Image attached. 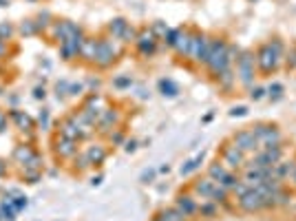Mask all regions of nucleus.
<instances>
[{
    "mask_svg": "<svg viewBox=\"0 0 296 221\" xmlns=\"http://www.w3.org/2000/svg\"><path fill=\"white\" fill-rule=\"evenodd\" d=\"M80 55H82L84 60H91V62H95V55H97V40L84 38V42H82V47H80Z\"/></svg>",
    "mask_w": 296,
    "mask_h": 221,
    "instance_id": "a211bd4d",
    "label": "nucleus"
},
{
    "mask_svg": "<svg viewBox=\"0 0 296 221\" xmlns=\"http://www.w3.org/2000/svg\"><path fill=\"white\" fill-rule=\"evenodd\" d=\"M20 34H22L24 38H29V36H36V34H38V24H36L34 20H24V22L20 24Z\"/></svg>",
    "mask_w": 296,
    "mask_h": 221,
    "instance_id": "cd10ccee",
    "label": "nucleus"
},
{
    "mask_svg": "<svg viewBox=\"0 0 296 221\" xmlns=\"http://www.w3.org/2000/svg\"><path fill=\"white\" fill-rule=\"evenodd\" d=\"M252 130H254L259 144H261L263 148H270V146H281L283 137H281V133H278L277 126H265V124H261V126H257V129H252Z\"/></svg>",
    "mask_w": 296,
    "mask_h": 221,
    "instance_id": "20e7f679",
    "label": "nucleus"
},
{
    "mask_svg": "<svg viewBox=\"0 0 296 221\" xmlns=\"http://www.w3.org/2000/svg\"><path fill=\"white\" fill-rule=\"evenodd\" d=\"M111 142H117V144H120V142H122V133H111Z\"/></svg>",
    "mask_w": 296,
    "mask_h": 221,
    "instance_id": "a19ab883",
    "label": "nucleus"
},
{
    "mask_svg": "<svg viewBox=\"0 0 296 221\" xmlns=\"http://www.w3.org/2000/svg\"><path fill=\"white\" fill-rule=\"evenodd\" d=\"M159 91H162V95L175 97L179 93V89H177V84L172 80H159Z\"/></svg>",
    "mask_w": 296,
    "mask_h": 221,
    "instance_id": "b1692460",
    "label": "nucleus"
},
{
    "mask_svg": "<svg viewBox=\"0 0 296 221\" xmlns=\"http://www.w3.org/2000/svg\"><path fill=\"white\" fill-rule=\"evenodd\" d=\"M120 122V115H117V110H111L106 109L104 113H102V117L97 120V124H100V133H106L109 129H113L115 124Z\"/></svg>",
    "mask_w": 296,
    "mask_h": 221,
    "instance_id": "dca6fc26",
    "label": "nucleus"
},
{
    "mask_svg": "<svg viewBox=\"0 0 296 221\" xmlns=\"http://www.w3.org/2000/svg\"><path fill=\"white\" fill-rule=\"evenodd\" d=\"M175 208L182 212L184 217H192L199 212V202H197L192 195H179L175 199Z\"/></svg>",
    "mask_w": 296,
    "mask_h": 221,
    "instance_id": "f8f14e48",
    "label": "nucleus"
},
{
    "mask_svg": "<svg viewBox=\"0 0 296 221\" xmlns=\"http://www.w3.org/2000/svg\"><path fill=\"white\" fill-rule=\"evenodd\" d=\"M217 186H219V182H215V179H210V177H204V179H197L192 190H195L197 195H201V199H210L212 192L217 190Z\"/></svg>",
    "mask_w": 296,
    "mask_h": 221,
    "instance_id": "ddd939ff",
    "label": "nucleus"
},
{
    "mask_svg": "<svg viewBox=\"0 0 296 221\" xmlns=\"http://www.w3.org/2000/svg\"><path fill=\"white\" fill-rule=\"evenodd\" d=\"M221 157H223V166L228 170H237L241 168L245 164V153L243 150H239L237 146H223V153H221Z\"/></svg>",
    "mask_w": 296,
    "mask_h": 221,
    "instance_id": "9d476101",
    "label": "nucleus"
},
{
    "mask_svg": "<svg viewBox=\"0 0 296 221\" xmlns=\"http://www.w3.org/2000/svg\"><path fill=\"white\" fill-rule=\"evenodd\" d=\"M281 55H283L281 40H272V42H265L259 47L254 62H257V67L263 73H272V71H277L278 62H281Z\"/></svg>",
    "mask_w": 296,
    "mask_h": 221,
    "instance_id": "f03ea898",
    "label": "nucleus"
},
{
    "mask_svg": "<svg viewBox=\"0 0 296 221\" xmlns=\"http://www.w3.org/2000/svg\"><path fill=\"white\" fill-rule=\"evenodd\" d=\"M91 184H93V186H100V184H102V177H93Z\"/></svg>",
    "mask_w": 296,
    "mask_h": 221,
    "instance_id": "37998d69",
    "label": "nucleus"
},
{
    "mask_svg": "<svg viewBox=\"0 0 296 221\" xmlns=\"http://www.w3.org/2000/svg\"><path fill=\"white\" fill-rule=\"evenodd\" d=\"M69 87H71V84H69L67 80H62V82H57L56 84V91H57V97H64V95H69Z\"/></svg>",
    "mask_w": 296,
    "mask_h": 221,
    "instance_id": "c756f323",
    "label": "nucleus"
},
{
    "mask_svg": "<svg viewBox=\"0 0 296 221\" xmlns=\"http://www.w3.org/2000/svg\"><path fill=\"white\" fill-rule=\"evenodd\" d=\"M153 177H155V170H146V173L142 175V182H144V184H148V182H150V179H153Z\"/></svg>",
    "mask_w": 296,
    "mask_h": 221,
    "instance_id": "58836bf2",
    "label": "nucleus"
},
{
    "mask_svg": "<svg viewBox=\"0 0 296 221\" xmlns=\"http://www.w3.org/2000/svg\"><path fill=\"white\" fill-rule=\"evenodd\" d=\"M201 162H204V155H197V157H192L190 162H186V164H184V166H182V170H179V173H182V175H190L192 170H197V168H199V164H201Z\"/></svg>",
    "mask_w": 296,
    "mask_h": 221,
    "instance_id": "bb28decb",
    "label": "nucleus"
},
{
    "mask_svg": "<svg viewBox=\"0 0 296 221\" xmlns=\"http://www.w3.org/2000/svg\"><path fill=\"white\" fill-rule=\"evenodd\" d=\"M34 157H36V153L31 150V146H27V144H20L14 148V159L20 164H29Z\"/></svg>",
    "mask_w": 296,
    "mask_h": 221,
    "instance_id": "aec40b11",
    "label": "nucleus"
},
{
    "mask_svg": "<svg viewBox=\"0 0 296 221\" xmlns=\"http://www.w3.org/2000/svg\"><path fill=\"white\" fill-rule=\"evenodd\" d=\"M237 75L241 77L243 84H252L254 80V58L252 53H241V58H237Z\"/></svg>",
    "mask_w": 296,
    "mask_h": 221,
    "instance_id": "0eeeda50",
    "label": "nucleus"
},
{
    "mask_svg": "<svg viewBox=\"0 0 296 221\" xmlns=\"http://www.w3.org/2000/svg\"><path fill=\"white\" fill-rule=\"evenodd\" d=\"M117 60V49L113 47L111 40H97V55H95V64L102 69L111 67V64Z\"/></svg>",
    "mask_w": 296,
    "mask_h": 221,
    "instance_id": "39448f33",
    "label": "nucleus"
},
{
    "mask_svg": "<svg viewBox=\"0 0 296 221\" xmlns=\"http://www.w3.org/2000/svg\"><path fill=\"white\" fill-rule=\"evenodd\" d=\"M53 150H56L57 157L69 159V157H73V155L77 153V142L75 140H67V137L60 135V137L53 142Z\"/></svg>",
    "mask_w": 296,
    "mask_h": 221,
    "instance_id": "9b49d317",
    "label": "nucleus"
},
{
    "mask_svg": "<svg viewBox=\"0 0 296 221\" xmlns=\"http://www.w3.org/2000/svg\"><path fill=\"white\" fill-rule=\"evenodd\" d=\"M153 221H164V219H162V217H155V219H153Z\"/></svg>",
    "mask_w": 296,
    "mask_h": 221,
    "instance_id": "a18cd8bd",
    "label": "nucleus"
},
{
    "mask_svg": "<svg viewBox=\"0 0 296 221\" xmlns=\"http://www.w3.org/2000/svg\"><path fill=\"white\" fill-rule=\"evenodd\" d=\"M190 31L188 29H170L168 31V36L164 40H166L168 47H172L179 55H186L188 53V44H190Z\"/></svg>",
    "mask_w": 296,
    "mask_h": 221,
    "instance_id": "7ed1b4c3",
    "label": "nucleus"
},
{
    "mask_svg": "<svg viewBox=\"0 0 296 221\" xmlns=\"http://www.w3.org/2000/svg\"><path fill=\"white\" fill-rule=\"evenodd\" d=\"M80 47L82 42H75V40H64V42H60V55H62L64 60H73L80 55Z\"/></svg>",
    "mask_w": 296,
    "mask_h": 221,
    "instance_id": "2eb2a0df",
    "label": "nucleus"
},
{
    "mask_svg": "<svg viewBox=\"0 0 296 221\" xmlns=\"http://www.w3.org/2000/svg\"><path fill=\"white\" fill-rule=\"evenodd\" d=\"M245 113H248V109H245V106H239V109H232V110H230V115H232V117H243Z\"/></svg>",
    "mask_w": 296,
    "mask_h": 221,
    "instance_id": "e433bc0d",
    "label": "nucleus"
},
{
    "mask_svg": "<svg viewBox=\"0 0 296 221\" xmlns=\"http://www.w3.org/2000/svg\"><path fill=\"white\" fill-rule=\"evenodd\" d=\"M217 212H219V203L212 202V199H204V202L199 203V215L201 217H217Z\"/></svg>",
    "mask_w": 296,
    "mask_h": 221,
    "instance_id": "5701e85b",
    "label": "nucleus"
},
{
    "mask_svg": "<svg viewBox=\"0 0 296 221\" xmlns=\"http://www.w3.org/2000/svg\"><path fill=\"white\" fill-rule=\"evenodd\" d=\"M11 203H14L16 212H20L22 208H27V197H22V195H16V199H11Z\"/></svg>",
    "mask_w": 296,
    "mask_h": 221,
    "instance_id": "7c9ffc66",
    "label": "nucleus"
},
{
    "mask_svg": "<svg viewBox=\"0 0 296 221\" xmlns=\"http://www.w3.org/2000/svg\"><path fill=\"white\" fill-rule=\"evenodd\" d=\"M126 29H129V22H126L124 18H115V20H111V22H109V34L113 36V38L122 40V36H124Z\"/></svg>",
    "mask_w": 296,
    "mask_h": 221,
    "instance_id": "412c9836",
    "label": "nucleus"
},
{
    "mask_svg": "<svg viewBox=\"0 0 296 221\" xmlns=\"http://www.w3.org/2000/svg\"><path fill=\"white\" fill-rule=\"evenodd\" d=\"M117 89H124V87H130V77H117V80L113 82Z\"/></svg>",
    "mask_w": 296,
    "mask_h": 221,
    "instance_id": "f704fd0d",
    "label": "nucleus"
},
{
    "mask_svg": "<svg viewBox=\"0 0 296 221\" xmlns=\"http://www.w3.org/2000/svg\"><path fill=\"white\" fill-rule=\"evenodd\" d=\"M239 182H241V179L237 177V175H234L232 170H230V173L225 175V177L219 182V186L223 188V190H228V192H230V190H234V186H237V184H239Z\"/></svg>",
    "mask_w": 296,
    "mask_h": 221,
    "instance_id": "393cba45",
    "label": "nucleus"
},
{
    "mask_svg": "<svg viewBox=\"0 0 296 221\" xmlns=\"http://www.w3.org/2000/svg\"><path fill=\"white\" fill-rule=\"evenodd\" d=\"M135 44H137V49H139V53H142V55H153L155 47H157V36L153 34V29L144 27V29L137 34Z\"/></svg>",
    "mask_w": 296,
    "mask_h": 221,
    "instance_id": "1a4fd4ad",
    "label": "nucleus"
},
{
    "mask_svg": "<svg viewBox=\"0 0 296 221\" xmlns=\"http://www.w3.org/2000/svg\"><path fill=\"white\" fill-rule=\"evenodd\" d=\"M7 51V44H5V40H0V55Z\"/></svg>",
    "mask_w": 296,
    "mask_h": 221,
    "instance_id": "79ce46f5",
    "label": "nucleus"
},
{
    "mask_svg": "<svg viewBox=\"0 0 296 221\" xmlns=\"http://www.w3.org/2000/svg\"><path fill=\"white\" fill-rule=\"evenodd\" d=\"M2 170H5V166H2V162H0V173H2Z\"/></svg>",
    "mask_w": 296,
    "mask_h": 221,
    "instance_id": "c03bdc74",
    "label": "nucleus"
},
{
    "mask_svg": "<svg viewBox=\"0 0 296 221\" xmlns=\"http://www.w3.org/2000/svg\"><path fill=\"white\" fill-rule=\"evenodd\" d=\"M263 93H265V89L257 87V89H252V91H250V97H252V100H261Z\"/></svg>",
    "mask_w": 296,
    "mask_h": 221,
    "instance_id": "c9c22d12",
    "label": "nucleus"
},
{
    "mask_svg": "<svg viewBox=\"0 0 296 221\" xmlns=\"http://www.w3.org/2000/svg\"><path fill=\"white\" fill-rule=\"evenodd\" d=\"M292 177H294V179H296V168H294V173H292Z\"/></svg>",
    "mask_w": 296,
    "mask_h": 221,
    "instance_id": "49530a36",
    "label": "nucleus"
},
{
    "mask_svg": "<svg viewBox=\"0 0 296 221\" xmlns=\"http://www.w3.org/2000/svg\"><path fill=\"white\" fill-rule=\"evenodd\" d=\"M232 58H230V44L225 40L217 38L210 42V53H208V60H205V67L210 69V73L215 77H219L223 71H228Z\"/></svg>",
    "mask_w": 296,
    "mask_h": 221,
    "instance_id": "f257e3e1",
    "label": "nucleus"
},
{
    "mask_svg": "<svg viewBox=\"0 0 296 221\" xmlns=\"http://www.w3.org/2000/svg\"><path fill=\"white\" fill-rule=\"evenodd\" d=\"M11 34H14V27H11V24H0V40L9 38Z\"/></svg>",
    "mask_w": 296,
    "mask_h": 221,
    "instance_id": "72a5a7b5",
    "label": "nucleus"
},
{
    "mask_svg": "<svg viewBox=\"0 0 296 221\" xmlns=\"http://www.w3.org/2000/svg\"><path fill=\"white\" fill-rule=\"evenodd\" d=\"M86 157H89V162H91L93 166H97V164H102L106 159V148L102 144L89 146V148H86Z\"/></svg>",
    "mask_w": 296,
    "mask_h": 221,
    "instance_id": "6ab92c4d",
    "label": "nucleus"
},
{
    "mask_svg": "<svg viewBox=\"0 0 296 221\" xmlns=\"http://www.w3.org/2000/svg\"><path fill=\"white\" fill-rule=\"evenodd\" d=\"M232 142H234V146L239 150H243V153H254V150L259 148V140H257V135H254V130L252 129H243V130H239V133L234 135L232 137Z\"/></svg>",
    "mask_w": 296,
    "mask_h": 221,
    "instance_id": "423d86ee",
    "label": "nucleus"
},
{
    "mask_svg": "<svg viewBox=\"0 0 296 221\" xmlns=\"http://www.w3.org/2000/svg\"><path fill=\"white\" fill-rule=\"evenodd\" d=\"M150 29H153V34L157 36V40H159V38H166V36H168V31H170V29H168V27H166V24H164V22H155L153 27H150Z\"/></svg>",
    "mask_w": 296,
    "mask_h": 221,
    "instance_id": "c85d7f7f",
    "label": "nucleus"
},
{
    "mask_svg": "<svg viewBox=\"0 0 296 221\" xmlns=\"http://www.w3.org/2000/svg\"><path fill=\"white\" fill-rule=\"evenodd\" d=\"M49 120H51V117H49V110L42 109L40 110V115H38V122H40V126H42V130L49 129Z\"/></svg>",
    "mask_w": 296,
    "mask_h": 221,
    "instance_id": "2f4dec72",
    "label": "nucleus"
},
{
    "mask_svg": "<svg viewBox=\"0 0 296 221\" xmlns=\"http://www.w3.org/2000/svg\"><path fill=\"white\" fill-rule=\"evenodd\" d=\"M9 117L20 126V130H31V129H34V120H31L27 113H22V110L11 109L9 110Z\"/></svg>",
    "mask_w": 296,
    "mask_h": 221,
    "instance_id": "f3484780",
    "label": "nucleus"
},
{
    "mask_svg": "<svg viewBox=\"0 0 296 221\" xmlns=\"http://www.w3.org/2000/svg\"><path fill=\"white\" fill-rule=\"evenodd\" d=\"M124 148H126V153H133V150L137 148V142H133V140H130V142H126V146H124Z\"/></svg>",
    "mask_w": 296,
    "mask_h": 221,
    "instance_id": "ea45409f",
    "label": "nucleus"
},
{
    "mask_svg": "<svg viewBox=\"0 0 296 221\" xmlns=\"http://www.w3.org/2000/svg\"><path fill=\"white\" fill-rule=\"evenodd\" d=\"M239 206H241V210H245V212H257V210H261V208H265V202H263L261 192H259L257 188H250V190H245L239 197Z\"/></svg>",
    "mask_w": 296,
    "mask_h": 221,
    "instance_id": "6e6552de",
    "label": "nucleus"
},
{
    "mask_svg": "<svg viewBox=\"0 0 296 221\" xmlns=\"http://www.w3.org/2000/svg\"><path fill=\"white\" fill-rule=\"evenodd\" d=\"M228 173H230V170L223 166V162H221V164L215 162V164H210V166H208V177L215 179V182H221V179H223Z\"/></svg>",
    "mask_w": 296,
    "mask_h": 221,
    "instance_id": "4be33fe9",
    "label": "nucleus"
},
{
    "mask_svg": "<svg viewBox=\"0 0 296 221\" xmlns=\"http://www.w3.org/2000/svg\"><path fill=\"white\" fill-rule=\"evenodd\" d=\"M44 95H47V93H44V89H40V87L34 89V97H36V100H44Z\"/></svg>",
    "mask_w": 296,
    "mask_h": 221,
    "instance_id": "4c0bfd02",
    "label": "nucleus"
},
{
    "mask_svg": "<svg viewBox=\"0 0 296 221\" xmlns=\"http://www.w3.org/2000/svg\"><path fill=\"white\" fill-rule=\"evenodd\" d=\"M7 126H9V113L0 109V133H5Z\"/></svg>",
    "mask_w": 296,
    "mask_h": 221,
    "instance_id": "473e14b6",
    "label": "nucleus"
},
{
    "mask_svg": "<svg viewBox=\"0 0 296 221\" xmlns=\"http://www.w3.org/2000/svg\"><path fill=\"white\" fill-rule=\"evenodd\" d=\"M159 217H162L164 221H186V217L177 210V208H166V210H162Z\"/></svg>",
    "mask_w": 296,
    "mask_h": 221,
    "instance_id": "a878e982",
    "label": "nucleus"
},
{
    "mask_svg": "<svg viewBox=\"0 0 296 221\" xmlns=\"http://www.w3.org/2000/svg\"><path fill=\"white\" fill-rule=\"evenodd\" d=\"M57 130H60V135L67 137V140H75V142L80 140V129H77L73 117H64V120L57 124Z\"/></svg>",
    "mask_w": 296,
    "mask_h": 221,
    "instance_id": "4468645a",
    "label": "nucleus"
}]
</instances>
